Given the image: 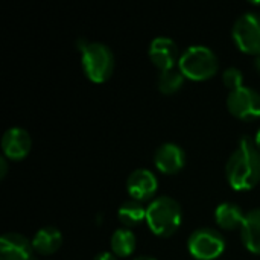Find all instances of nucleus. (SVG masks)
Wrapping results in <instances>:
<instances>
[{"label": "nucleus", "mask_w": 260, "mask_h": 260, "mask_svg": "<svg viewBox=\"0 0 260 260\" xmlns=\"http://www.w3.org/2000/svg\"><path fill=\"white\" fill-rule=\"evenodd\" d=\"M225 174L236 190H248L260 181V149L254 139L242 136L236 149L229 157Z\"/></svg>", "instance_id": "1"}, {"label": "nucleus", "mask_w": 260, "mask_h": 260, "mask_svg": "<svg viewBox=\"0 0 260 260\" xmlns=\"http://www.w3.org/2000/svg\"><path fill=\"white\" fill-rule=\"evenodd\" d=\"M183 212L177 200L171 197H158L146 207V222L157 236H171L181 225Z\"/></svg>", "instance_id": "2"}, {"label": "nucleus", "mask_w": 260, "mask_h": 260, "mask_svg": "<svg viewBox=\"0 0 260 260\" xmlns=\"http://www.w3.org/2000/svg\"><path fill=\"white\" fill-rule=\"evenodd\" d=\"M219 67V59L216 53L207 46H190L187 47L178 59V69L186 78L195 81H204L212 78Z\"/></svg>", "instance_id": "3"}, {"label": "nucleus", "mask_w": 260, "mask_h": 260, "mask_svg": "<svg viewBox=\"0 0 260 260\" xmlns=\"http://www.w3.org/2000/svg\"><path fill=\"white\" fill-rule=\"evenodd\" d=\"M82 69L93 82L107 81L114 69V55L111 49L99 41H91L81 52Z\"/></svg>", "instance_id": "4"}, {"label": "nucleus", "mask_w": 260, "mask_h": 260, "mask_svg": "<svg viewBox=\"0 0 260 260\" xmlns=\"http://www.w3.org/2000/svg\"><path fill=\"white\" fill-rule=\"evenodd\" d=\"M225 248V239L221 232L215 229H198L187 239L189 253L200 260H213L222 254Z\"/></svg>", "instance_id": "5"}, {"label": "nucleus", "mask_w": 260, "mask_h": 260, "mask_svg": "<svg viewBox=\"0 0 260 260\" xmlns=\"http://www.w3.org/2000/svg\"><path fill=\"white\" fill-rule=\"evenodd\" d=\"M233 38L242 52L260 55V14L247 11L238 17L233 26Z\"/></svg>", "instance_id": "6"}, {"label": "nucleus", "mask_w": 260, "mask_h": 260, "mask_svg": "<svg viewBox=\"0 0 260 260\" xmlns=\"http://www.w3.org/2000/svg\"><path fill=\"white\" fill-rule=\"evenodd\" d=\"M229 111L242 120H254L260 117V93L257 90L242 85L232 90L227 96Z\"/></svg>", "instance_id": "7"}, {"label": "nucleus", "mask_w": 260, "mask_h": 260, "mask_svg": "<svg viewBox=\"0 0 260 260\" xmlns=\"http://www.w3.org/2000/svg\"><path fill=\"white\" fill-rule=\"evenodd\" d=\"M30 146V136L21 126H11L2 136V149L6 158L21 160L29 154Z\"/></svg>", "instance_id": "8"}, {"label": "nucleus", "mask_w": 260, "mask_h": 260, "mask_svg": "<svg viewBox=\"0 0 260 260\" xmlns=\"http://www.w3.org/2000/svg\"><path fill=\"white\" fill-rule=\"evenodd\" d=\"M157 187H158L157 177L149 169L140 168V169L133 171L128 175L126 190L133 197V200H137V201L149 200L157 192Z\"/></svg>", "instance_id": "9"}, {"label": "nucleus", "mask_w": 260, "mask_h": 260, "mask_svg": "<svg viewBox=\"0 0 260 260\" xmlns=\"http://www.w3.org/2000/svg\"><path fill=\"white\" fill-rule=\"evenodd\" d=\"M32 241L24 235L9 232L0 238V260H30Z\"/></svg>", "instance_id": "10"}, {"label": "nucleus", "mask_w": 260, "mask_h": 260, "mask_svg": "<svg viewBox=\"0 0 260 260\" xmlns=\"http://www.w3.org/2000/svg\"><path fill=\"white\" fill-rule=\"evenodd\" d=\"M149 58L151 61L163 70L174 69L175 62L178 64V46L169 37H155L149 44Z\"/></svg>", "instance_id": "11"}, {"label": "nucleus", "mask_w": 260, "mask_h": 260, "mask_svg": "<svg viewBox=\"0 0 260 260\" xmlns=\"http://www.w3.org/2000/svg\"><path fill=\"white\" fill-rule=\"evenodd\" d=\"M186 161L183 148L174 142H166L154 154V163L163 174H177Z\"/></svg>", "instance_id": "12"}, {"label": "nucleus", "mask_w": 260, "mask_h": 260, "mask_svg": "<svg viewBox=\"0 0 260 260\" xmlns=\"http://www.w3.org/2000/svg\"><path fill=\"white\" fill-rule=\"evenodd\" d=\"M241 236L242 242L251 253L260 254V209H253L245 213L241 225Z\"/></svg>", "instance_id": "13"}, {"label": "nucleus", "mask_w": 260, "mask_h": 260, "mask_svg": "<svg viewBox=\"0 0 260 260\" xmlns=\"http://www.w3.org/2000/svg\"><path fill=\"white\" fill-rule=\"evenodd\" d=\"M62 244V235L56 227L47 225L40 229L32 238V247L35 251L41 254H52L55 253Z\"/></svg>", "instance_id": "14"}, {"label": "nucleus", "mask_w": 260, "mask_h": 260, "mask_svg": "<svg viewBox=\"0 0 260 260\" xmlns=\"http://www.w3.org/2000/svg\"><path fill=\"white\" fill-rule=\"evenodd\" d=\"M244 212L242 209L235 203H222L215 210V219L216 224L224 230H233L236 227H241L244 222Z\"/></svg>", "instance_id": "15"}, {"label": "nucleus", "mask_w": 260, "mask_h": 260, "mask_svg": "<svg viewBox=\"0 0 260 260\" xmlns=\"http://www.w3.org/2000/svg\"><path fill=\"white\" fill-rule=\"evenodd\" d=\"M117 216H119V221L125 224L126 227H134L146 219V209L143 207L140 201L128 200L120 204L117 210Z\"/></svg>", "instance_id": "16"}, {"label": "nucleus", "mask_w": 260, "mask_h": 260, "mask_svg": "<svg viewBox=\"0 0 260 260\" xmlns=\"http://www.w3.org/2000/svg\"><path fill=\"white\" fill-rule=\"evenodd\" d=\"M111 251L116 256H129L136 248V235L129 229H117L110 239Z\"/></svg>", "instance_id": "17"}, {"label": "nucleus", "mask_w": 260, "mask_h": 260, "mask_svg": "<svg viewBox=\"0 0 260 260\" xmlns=\"http://www.w3.org/2000/svg\"><path fill=\"white\" fill-rule=\"evenodd\" d=\"M184 82V75L181 73L180 69H169V70H163L158 76L157 85L158 90L163 93H174L177 91Z\"/></svg>", "instance_id": "18"}, {"label": "nucleus", "mask_w": 260, "mask_h": 260, "mask_svg": "<svg viewBox=\"0 0 260 260\" xmlns=\"http://www.w3.org/2000/svg\"><path fill=\"white\" fill-rule=\"evenodd\" d=\"M222 81H224L225 87L230 88V91L236 90L244 85V73L238 67H229L222 73Z\"/></svg>", "instance_id": "19"}, {"label": "nucleus", "mask_w": 260, "mask_h": 260, "mask_svg": "<svg viewBox=\"0 0 260 260\" xmlns=\"http://www.w3.org/2000/svg\"><path fill=\"white\" fill-rule=\"evenodd\" d=\"M93 260H117V257L113 251H101L94 256Z\"/></svg>", "instance_id": "20"}, {"label": "nucleus", "mask_w": 260, "mask_h": 260, "mask_svg": "<svg viewBox=\"0 0 260 260\" xmlns=\"http://www.w3.org/2000/svg\"><path fill=\"white\" fill-rule=\"evenodd\" d=\"M6 160L8 158L5 155L0 157V178H3L6 175V172H8V161Z\"/></svg>", "instance_id": "21"}, {"label": "nucleus", "mask_w": 260, "mask_h": 260, "mask_svg": "<svg viewBox=\"0 0 260 260\" xmlns=\"http://www.w3.org/2000/svg\"><path fill=\"white\" fill-rule=\"evenodd\" d=\"M254 142H256V145H257V148L260 149V128L257 129V133H256V137H254Z\"/></svg>", "instance_id": "22"}, {"label": "nucleus", "mask_w": 260, "mask_h": 260, "mask_svg": "<svg viewBox=\"0 0 260 260\" xmlns=\"http://www.w3.org/2000/svg\"><path fill=\"white\" fill-rule=\"evenodd\" d=\"M254 67H256V70L260 73V55L256 56V61H254Z\"/></svg>", "instance_id": "23"}, {"label": "nucleus", "mask_w": 260, "mask_h": 260, "mask_svg": "<svg viewBox=\"0 0 260 260\" xmlns=\"http://www.w3.org/2000/svg\"><path fill=\"white\" fill-rule=\"evenodd\" d=\"M133 260H157V259H154V257H151V256H139V257H134Z\"/></svg>", "instance_id": "24"}]
</instances>
